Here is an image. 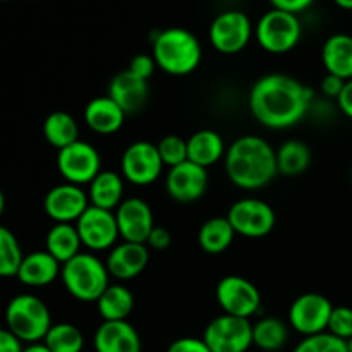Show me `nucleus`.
<instances>
[{"label": "nucleus", "instance_id": "obj_1", "mask_svg": "<svg viewBox=\"0 0 352 352\" xmlns=\"http://www.w3.org/2000/svg\"><path fill=\"white\" fill-rule=\"evenodd\" d=\"M313 91L299 79L287 74H267L250 91V110L268 129H289L305 119Z\"/></svg>", "mask_w": 352, "mask_h": 352}, {"label": "nucleus", "instance_id": "obj_2", "mask_svg": "<svg viewBox=\"0 0 352 352\" xmlns=\"http://www.w3.org/2000/svg\"><path fill=\"white\" fill-rule=\"evenodd\" d=\"M226 174L239 189L256 191L270 184L278 174L277 153L267 140L254 134L237 138L227 146Z\"/></svg>", "mask_w": 352, "mask_h": 352}, {"label": "nucleus", "instance_id": "obj_3", "mask_svg": "<svg viewBox=\"0 0 352 352\" xmlns=\"http://www.w3.org/2000/svg\"><path fill=\"white\" fill-rule=\"evenodd\" d=\"M151 55L157 67L170 76H188L201 62V43L186 28L172 26L155 33L151 38Z\"/></svg>", "mask_w": 352, "mask_h": 352}, {"label": "nucleus", "instance_id": "obj_4", "mask_svg": "<svg viewBox=\"0 0 352 352\" xmlns=\"http://www.w3.org/2000/svg\"><path fill=\"white\" fill-rule=\"evenodd\" d=\"M109 268L105 261L96 258L91 251H81L72 260L62 265L60 278L65 291L82 302H96L109 287Z\"/></svg>", "mask_w": 352, "mask_h": 352}, {"label": "nucleus", "instance_id": "obj_5", "mask_svg": "<svg viewBox=\"0 0 352 352\" xmlns=\"http://www.w3.org/2000/svg\"><path fill=\"white\" fill-rule=\"evenodd\" d=\"M7 329L26 344L43 342L52 323L50 309L34 294H19L6 308Z\"/></svg>", "mask_w": 352, "mask_h": 352}, {"label": "nucleus", "instance_id": "obj_6", "mask_svg": "<svg viewBox=\"0 0 352 352\" xmlns=\"http://www.w3.org/2000/svg\"><path fill=\"white\" fill-rule=\"evenodd\" d=\"M302 36V24L298 14L274 9L260 17L254 26V38L265 52L274 55L294 50Z\"/></svg>", "mask_w": 352, "mask_h": 352}, {"label": "nucleus", "instance_id": "obj_7", "mask_svg": "<svg viewBox=\"0 0 352 352\" xmlns=\"http://www.w3.org/2000/svg\"><path fill=\"white\" fill-rule=\"evenodd\" d=\"M254 26L243 10H223L212 21L208 40L219 54L236 55L250 45Z\"/></svg>", "mask_w": 352, "mask_h": 352}, {"label": "nucleus", "instance_id": "obj_8", "mask_svg": "<svg viewBox=\"0 0 352 352\" xmlns=\"http://www.w3.org/2000/svg\"><path fill=\"white\" fill-rule=\"evenodd\" d=\"M227 220L230 222L236 236L248 237V239H260L274 232L277 215L274 208L267 201L258 198L237 199L227 213Z\"/></svg>", "mask_w": 352, "mask_h": 352}, {"label": "nucleus", "instance_id": "obj_9", "mask_svg": "<svg viewBox=\"0 0 352 352\" xmlns=\"http://www.w3.org/2000/svg\"><path fill=\"white\" fill-rule=\"evenodd\" d=\"M203 340L212 352H246L253 346V323L223 313L206 325Z\"/></svg>", "mask_w": 352, "mask_h": 352}, {"label": "nucleus", "instance_id": "obj_10", "mask_svg": "<svg viewBox=\"0 0 352 352\" xmlns=\"http://www.w3.org/2000/svg\"><path fill=\"white\" fill-rule=\"evenodd\" d=\"M57 168L69 184L89 186L93 179L102 172V158L93 144L78 140L76 143L58 150Z\"/></svg>", "mask_w": 352, "mask_h": 352}, {"label": "nucleus", "instance_id": "obj_11", "mask_svg": "<svg viewBox=\"0 0 352 352\" xmlns=\"http://www.w3.org/2000/svg\"><path fill=\"white\" fill-rule=\"evenodd\" d=\"M215 298L226 315L248 318L256 315L261 308V294L256 285L241 275H227L220 278Z\"/></svg>", "mask_w": 352, "mask_h": 352}, {"label": "nucleus", "instance_id": "obj_12", "mask_svg": "<svg viewBox=\"0 0 352 352\" xmlns=\"http://www.w3.org/2000/svg\"><path fill=\"white\" fill-rule=\"evenodd\" d=\"M164 167L157 144L150 141H136L129 144L120 160L122 177L134 186H150L157 182Z\"/></svg>", "mask_w": 352, "mask_h": 352}, {"label": "nucleus", "instance_id": "obj_13", "mask_svg": "<svg viewBox=\"0 0 352 352\" xmlns=\"http://www.w3.org/2000/svg\"><path fill=\"white\" fill-rule=\"evenodd\" d=\"M82 246L91 253L112 250L120 237L116 212L89 205L88 210L76 222Z\"/></svg>", "mask_w": 352, "mask_h": 352}, {"label": "nucleus", "instance_id": "obj_14", "mask_svg": "<svg viewBox=\"0 0 352 352\" xmlns=\"http://www.w3.org/2000/svg\"><path fill=\"white\" fill-rule=\"evenodd\" d=\"M333 305L318 292H306L296 298L289 308V325L301 336L327 332Z\"/></svg>", "mask_w": 352, "mask_h": 352}, {"label": "nucleus", "instance_id": "obj_15", "mask_svg": "<svg viewBox=\"0 0 352 352\" xmlns=\"http://www.w3.org/2000/svg\"><path fill=\"white\" fill-rule=\"evenodd\" d=\"M88 206V192L82 191L81 186L69 182L52 188L43 199L45 213L55 223H76Z\"/></svg>", "mask_w": 352, "mask_h": 352}, {"label": "nucleus", "instance_id": "obj_16", "mask_svg": "<svg viewBox=\"0 0 352 352\" xmlns=\"http://www.w3.org/2000/svg\"><path fill=\"white\" fill-rule=\"evenodd\" d=\"M165 188L174 201L195 203L208 188V170L188 160L177 167L168 168Z\"/></svg>", "mask_w": 352, "mask_h": 352}, {"label": "nucleus", "instance_id": "obj_17", "mask_svg": "<svg viewBox=\"0 0 352 352\" xmlns=\"http://www.w3.org/2000/svg\"><path fill=\"white\" fill-rule=\"evenodd\" d=\"M116 220L120 237L127 243L146 244L148 236L155 227L151 206L141 198L124 199L116 210Z\"/></svg>", "mask_w": 352, "mask_h": 352}, {"label": "nucleus", "instance_id": "obj_18", "mask_svg": "<svg viewBox=\"0 0 352 352\" xmlns=\"http://www.w3.org/2000/svg\"><path fill=\"white\" fill-rule=\"evenodd\" d=\"M150 261V248L141 243H122L116 244L109 251L107 268L109 274L117 280H133L138 275L143 274Z\"/></svg>", "mask_w": 352, "mask_h": 352}, {"label": "nucleus", "instance_id": "obj_19", "mask_svg": "<svg viewBox=\"0 0 352 352\" xmlns=\"http://www.w3.org/2000/svg\"><path fill=\"white\" fill-rule=\"evenodd\" d=\"M148 81L124 69L117 72L109 85V96L127 113L140 112L148 100Z\"/></svg>", "mask_w": 352, "mask_h": 352}, {"label": "nucleus", "instance_id": "obj_20", "mask_svg": "<svg viewBox=\"0 0 352 352\" xmlns=\"http://www.w3.org/2000/svg\"><path fill=\"white\" fill-rule=\"evenodd\" d=\"M96 352H141V339L127 320L103 322L93 337Z\"/></svg>", "mask_w": 352, "mask_h": 352}, {"label": "nucleus", "instance_id": "obj_21", "mask_svg": "<svg viewBox=\"0 0 352 352\" xmlns=\"http://www.w3.org/2000/svg\"><path fill=\"white\" fill-rule=\"evenodd\" d=\"M60 270L62 265L47 250L34 251L23 258L16 277L30 287H45L60 277Z\"/></svg>", "mask_w": 352, "mask_h": 352}, {"label": "nucleus", "instance_id": "obj_22", "mask_svg": "<svg viewBox=\"0 0 352 352\" xmlns=\"http://www.w3.org/2000/svg\"><path fill=\"white\" fill-rule=\"evenodd\" d=\"M126 120V112L109 95L96 96L86 105L85 122L93 133L109 136L116 134Z\"/></svg>", "mask_w": 352, "mask_h": 352}, {"label": "nucleus", "instance_id": "obj_23", "mask_svg": "<svg viewBox=\"0 0 352 352\" xmlns=\"http://www.w3.org/2000/svg\"><path fill=\"white\" fill-rule=\"evenodd\" d=\"M322 62L327 74L337 76L344 81L352 79V36L336 33L325 40L322 47Z\"/></svg>", "mask_w": 352, "mask_h": 352}, {"label": "nucleus", "instance_id": "obj_24", "mask_svg": "<svg viewBox=\"0 0 352 352\" xmlns=\"http://www.w3.org/2000/svg\"><path fill=\"white\" fill-rule=\"evenodd\" d=\"M226 151L227 146L223 143V138L217 131H196L188 140V160L203 168L212 167L217 162L222 160L226 157Z\"/></svg>", "mask_w": 352, "mask_h": 352}, {"label": "nucleus", "instance_id": "obj_25", "mask_svg": "<svg viewBox=\"0 0 352 352\" xmlns=\"http://www.w3.org/2000/svg\"><path fill=\"white\" fill-rule=\"evenodd\" d=\"M89 205L116 212L124 201V177L113 170H102L89 184Z\"/></svg>", "mask_w": 352, "mask_h": 352}, {"label": "nucleus", "instance_id": "obj_26", "mask_svg": "<svg viewBox=\"0 0 352 352\" xmlns=\"http://www.w3.org/2000/svg\"><path fill=\"white\" fill-rule=\"evenodd\" d=\"M81 237H79L76 223H54L45 237V250L60 265L81 253Z\"/></svg>", "mask_w": 352, "mask_h": 352}, {"label": "nucleus", "instance_id": "obj_27", "mask_svg": "<svg viewBox=\"0 0 352 352\" xmlns=\"http://www.w3.org/2000/svg\"><path fill=\"white\" fill-rule=\"evenodd\" d=\"M96 308L103 322H122L129 318L134 308V296L120 284L109 285L96 299Z\"/></svg>", "mask_w": 352, "mask_h": 352}, {"label": "nucleus", "instance_id": "obj_28", "mask_svg": "<svg viewBox=\"0 0 352 352\" xmlns=\"http://www.w3.org/2000/svg\"><path fill=\"white\" fill-rule=\"evenodd\" d=\"M236 237L227 217H213L206 220L198 232V244L205 253L220 254L230 248Z\"/></svg>", "mask_w": 352, "mask_h": 352}, {"label": "nucleus", "instance_id": "obj_29", "mask_svg": "<svg viewBox=\"0 0 352 352\" xmlns=\"http://www.w3.org/2000/svg\"><path fill=\"white\" fill-rule=\"evenodd\" d=\"M43 136L57 150L69 146L79 140L78 120L64 110H57L47 116L43 122Z\"/></svg>", "mask_w": 352, "mask_h": 352}, {"label": "nucleus", "instance_id": "obj_30", "mask_svg": "<svg viewBox=\"0 0 352 352\" xmlns=\"http://www.w3.org/2000/svg\"><path fill=\"white\" fill-rule=\"evenodd\" d=\"M277 153V168L278 174H284L287 177H296L306 172V168L311 164V151L306 143L299 140H289L280 144Z\"/></svg>", "mask_w": 352, "mask_h": 352}, {"label": "nucleus", "instance_id": "obj_31", "mask_svg": "<svg viewBox=\"0 0 352 352\" xmlns=\"http://www.w3.org/2000/svg\"><path fill=\"white\" fill-rule=\"evenodd\" d=\"M289 340V327L280 318L267 316L253 325V346L265 352L280 351Z\"/></svg>", "mask_w": 352, "mask_h": 352}, {"label": "nucleus", "instance_id": "obj_32", "mask_svg": "<svg viewBox=\"0 0 352 352\" xmlns=\"http://www.w3.org/2000/svg\"><path fill=\"white\" fill-rule=\"evenodd\" d=\"M43 344L52 352H81L85 349V336L72 323H54Z\"/></svg>", "mask_w": 352, "mask_h": 352}, {"label": "nucleus", "instance_id": "obj_33", "mask_svg": "<svg viewBox=\"0 0 352 352\" xmlns=\"http://www.w3.org/2000/svg\"><path fill=\"white\" fill-rule=\"evenodd\" d=\"M24 254L12 230L0 226V277H16Z\"/></svg>", "mask_w": 352, "mask_h": 352}, {"label": "nucleus", "instance_id": "obj_34", "mask_svg": "<svg viewBox=\"0 0 352 352\" xmlns=\"http://www.w3.org/2000/svg\"><path fill=\"white\" fill-rule=\"evenodd\" d=\"M158 153L165 167L172 168L188 162V140L177 134H167L157 144Z\"/></svg>", "mask_w": 352, "mask_h": 352}, {"label": "nucleus", "instance_id": "obj_35", "mask_svg": "<svg viewBox=\"0 0 352 352\" xmlns=\"http://www.w3.org/2000/svg\"><path fill=\"white\" fill-rule=\"evenodd\" d=\"M292 352H349L346 340L332 336L330 332L305 337Z\"/></svg>", "mask_w": 352, "mask_h": 352}, {"label": "nucleus", "instance_id": "obj_36", "mask_svg": "<svg viewBox=\"0 0 352 352\" xmlns=\"http://www.w3.org/2000/svg\"><path fill=\"white\" fill-rule=\"evenodd\" d=\"M327 332L342 340L352 339V308L349 306H333Z\"/></svg>", "mask_w": 352, "mask_h": 352}, {"label": "nucleus", "instance_id": "obj_37", "mask_svg": "<svg viewBox=\"0 0 352 352\" xmlns=\"http://www.w3.org/2000/svg\"><path fill=\"white\" fill-rule=\"evenodd\" d=\"M127 69H129L133 74H136L138 78L148 81V79L155 74V71H157V62H155L153 55L138 54L131 58L129 67Z\"/></svg>", "mask_w": 352, "mask_h": 352}, {"label": "nucleus", "instance_id": "obj_38", "mask_svg": "<svg viewBox=\"0 0 352 352\" xmlns=\"http://www.w3.org/2000/svg\"><path fill=\"white\" fill-rule=\"evenodd\" d=\"M167 352H212L210 347L206 346L203 339H196V337H182V339L174 340L168 346Z\"/></svg>", "mask_w": 352, "mask_h": 352}, {"label": "nucleus", "instance_id": "obj_39", "mask_svg": "<svg viewBox=\"0 0 352 352\" xmlns=\"http://www.w3.org/2000/svg\"><path fill=\"white\" fill-rule=\"evenodd\" d=\"M172 244V236L165 227L155 226L153 230L150 232L146 239V246L153 251H164L167 248H170Z\"/></svg>", "mask_w": 352, "mask_h": 352}, {"label": "nucleus", "instance_id": "obj_40", "mask_svg": "<svg viewBox=\"0 0 352 352\" xmlns=\"http://www.w3.org/2000/svg\"><path fill=\"white\" fill-rule=\"evenodd\" d=\"M316 0H270L274 9L285 10L291 14H301L315 3Z\"/></svg>", "mask_w": 352, "mask_h": 352}, {"label": "nucleus", "instance_id": "obj_41", "mask_svg": "<svg viewBox=\"0 0 352 352\" xmlns=\"http://www.w3.org/2000/svg\"><path fill=\"white\" fill-rule=\"evenodd\" d=\"M344 86H346V81L340 78H337V76H332V74H327L325 78L322 79V86H320V89H322L323 95L327 96V98H339L340 93H342Z\"/></svg>", "mask_w": 352, "mask_h": 352}, {"label": "nucleus", "instance_id": "obj_42", "mask_svg": "<svg viewBox=\"0 0 352 352\" xmlns=\"http://www.w3.org/2000/svg\"><path fill=\"white\" fill-rule=\"evenodd\" d=\"M23 342L9 329H0V352H23Z\"/></svg>", "mask_w": 352, "mask_h": 352}, {"label": "nucleus", "instance_id": "obj_43", "mask_svg": "<svg viewBox=\"0 0 352 352\" xmlns=\"http://www.w3.org/2000/svg\"><path fill=\"white\" fill-rule=\"evenodd\" d=\"M337 103H339V109L342 110L344 116L349 117L352 120V79L351 81H346V86H344L342 93L337 98Z\"/></svg>", "mask_w": 352, "mask_h": 352}, {"label": "nucleus", "instance_id": "obj_44", "mask_svg": "<svg viewBox=\"0 0 352 352\" xmlns=\"http://www.w3.org/2000/svg\"><path fill=\"white\" fill-rule=\"evenodd\" d=\"M23 352H52V351L48 349L43 342H34V344H28V346L23 349Z\"/></svg>", "mask_w": 352, "mask_h": 352}, {"label": "nucleus", "instance_id": "obj_45", "mask_svg": "<svg viewBox=\"0 0 352 352\" xmlns=\"http://www.w3.org/2000/svg\"><path fill=\"white\" fill-rule=\"evenodd\" d=\"M336 6H339L344 10H352V0H333Z\"/></svg>", "mask_w": 352, "mask_h": 352}, {"label": "nucleus", "instance_id": "obj_46", "mask_svg": "<svg viewBox=\"0 0 352 352\" xmlns=\"http://www.w3.org/2000/svg\"><path fill=\"white\" fill-rule=\"evenodd\" d=\"M3 210H6V196H3L2 189H0V217H2Z\"/></svg>", "mask_w": 352, "mask_h": 352}, {"label": "nucleus", "instance_id": "obj_47", "mask_svg": "<svg viewBox=\"0 0 352 352\" xmlns=\"http://www.w3.org/2000/svg\"><path fill=\"white\" fill-rule=\"evenodd\" d=\"M346 344H347V351H349V352H352V339H349V340H346Z\"/></svg>", "mask_w": 352, "mask_h": 352}, {"label": "nucleus", "instance_id": "obj_48", "mask_svg": "<svg viewBox=\"0 0 352 352\" xmlns=\"http://www.w3.org/2000/svg\"><path fill=\"white\" fill-rule=\"evenodd\" d=\"M351 177H352V174H351Z\"/></svg>", "mask_w": 352, "mask_h": 352}]
</instances>
